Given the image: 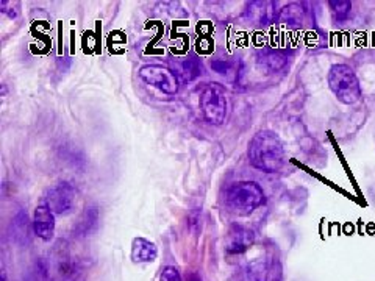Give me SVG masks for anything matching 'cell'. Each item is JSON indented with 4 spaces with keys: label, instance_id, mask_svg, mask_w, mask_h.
<instances>
[{
    "label": "cell",
    "instance_id": "cell-1",
    "mask_svg": "<svg viewBox=\"0 0 375 281\" xmlns=\"http://www.w3.org/2000/svg\"><path fill=\"white\" fill-rule=\"evenodd\" d=\"M249 161L255 169L263 172H277L285 163V149L283 142L278 136L262 130L249 142Z\"/></svg>",
    "mask_w": 375,
    "mask_h": 281
},
{
    "label": "cell",
    "instance_id": "cell-2",
    "mask_svg": "<svg viewBox=\"0 0 375 281\" xmlns=\"http://www.w3.org/2000/svg\"><path fill=\"white\" fill-rule=\"evenodd\" d=\"M266 204L263 187L255 182H240L226 192V206L236 216H249Z\"/></svg>",
    "mask_w": 375,
    "mask_h": 281
},
{
    "label": "cell",
    "instance_id": "cell-3",
    "mask_svg": "<svg viewBox=\"0 0 375 281\" xmlns=\"http://www.w3.org/2000/svg\"><path fill=\"white\" fill-rule=\"evenodd\" d=\"M328 88L344 105H353L362 99V85L358 77L348 64H333L328 70Z\"/></svg>",
    "mask_w": 375,
    "mask_h": 281
},
{
    "label": "cell",
    "instance_id": "cell-4",
    "mask_svg": "<svg viewBox=\"0 0 375 281\" xmlns=\"http://www.w3.org/2000/svg\"><path fill=\"white\" fill-rule=\"evenodd\" d=\"M202 116L211 125H221L227 118V97L222 86L211 83L200 94Z\"/></svg>",
    "mask_w": 375,
    "mask_h": 281
},
{
    "label": "cell",
    "instance_id": "cell-5",
    "mask_svg": "<svg viewBox=\"0 0 375 281\" xmlns=\"http://www.w3.org/2000/svg\"><path fill=\"white\" fill-rule=\"evenodd\" d=\"M138 74L142 82L154 86L158 91L168 94V96H174L178 92L180 83L174 70L160 66V64H144L140 68Z\"/></svg>",
    "mask_w": 375,
    "mask_h": 281
},
{
    "label": "cell",
    "instance_id": "cell-6",
    "mask_svg": "<svg viewBox=\"0 0 375 281\" xmlns=\"http://www.w3.org/2000/svg\"><path fill=\"white\" fill-rule=\"evenodd\" d=\"M44 205L54 214L66 216L77 205V189L66 182L49 187L44 194Z\"/></svg>",
    "mask_w": 375,
    "mask_h": 281
},
{
    "label": "cell",
    "instance_id": "cell-7",
    "mask_svg": "<svg viewBox=\"0 0 375 281\" xmlns=\"http://www.w3.org/2000/svg\"><path fill=\"white\" fill-rule=\"evenodd\" d=\"M255 241V235L252 230L244 225H235L228 230L226 237V250L230 255H240L244 254L247 249H250Z\"/></svg>",
    "mask_w": 375,
    "mask_h": 281
},
{
    "label": "cell",
    "instance_id": "cell-8",
    "mask_svg": "<svg viewBox=\"0 0 375 281\" xmlns=\"http://www.w3.org/2000/svg\"><path fill=\"white\" fill-rule=\"evenodd\" d=\"M35 235L42 241H50L55 235V214L46 205L36 206L33 214Z\"/></svg>",
    "mask_w": 375,
    "mask_h": 281
},
{
    "label": "cell",
    "instance_id": "cell-9",
    "mask_svg": "<svg viewBox=\"0 0 375 281\" xmlns=\"http://www.w3.org/2000/svg\"><path fill=\"white\" fill-rule=\"evenodd\" d=\"M249 10H246L247 19L254 25L266 27L277 19V5L273 2H252L247 5Z\"/></svg>",
    "mask_w": 375,
    "mask_h": 281
},
{
    "label": "cell",
    "instance_id": "cell-10",
    "mask_svg": "<svg viewBox=\"0 0 375 281\" xmlns=\"http://www.w3.org/2000/svg\"><path fill=\"white\" fill-rule=\"evenodd\" d=\"M257 63L259 68L268 70L269 74H276V72L283 70L288 66V55L280 49L268 47L259 50L257 55Z\"/></svg>",
    "mask_w": 375,
    "mask_h": 281
},
{
    "label": "cell",
    "instance_id": "cell-11",
    "mask_svg": "<svg viewBox=\"0 0 375 281\" xmlns=\"http://www.w3.org/2000/svg\"><path fill=\"white\" fill-rule=\"evenodd\" d=\"M158 256V249L146 237H135L132 242V259L135 263H152Z\"/></svg>",
    "mask_w": 375,
    "mask_h": 281
},
{
    "label": "cell",
    "instance_id": "cell-12",
    "mask_svg": "<svg viewBox=\"0 0 375 281\" xmlns=\"http://www.w3.org/2000/svg\"><path fill=\"white\" fill-rule=\"evenodd\" d=\"M211 69L219 74L221 77L226 78V80L236 83L240 82L241 74H242V64L240 60H213L211 61Z\"/></svg>",
    "mask_w": 375,
    "mask_h": 281
},
{
    "label": "cell",
    "instance_id": "cell-13",
    "mask_svg": "<svg viewBox=\"0 0 375 281\" xmlns=\"http://www.w3.org/2000/svg\"><path fill=\"white\" fill-rule=\"evenodd\" d=\"M178 72L185 82H191V80H196L197 77L202 75L204 68H202V61L199 56L196 54H190L188 56H185L182 61H180Z\"/></svg>",
    "mask_w": 375,
    "mask_h": 281
},
{
    "label": "cell",
    "instance_id": "cell-14",
    "mask_svg": "<svg viewBox=\"0 0 375 281\" xmlns=\"http://www.w3.org/2000/svg\"><path fill=\"white\" fill-rule=\"evenodd\" d=\"M97 220H99L97 208H86V211L83 213L80 220L77 223L75 232L78 233V236H86L94 227L97 225Z\"/></svg>",
    "mask_w": 375,
    "mask_h": 281
},
{
    "label": "cell",
    "instance_id": "cell-15",
    "mask_svg": "<svg viewBox=\"0 0 375 281\" xmlns=\"http://www.w3.org/2000/svg\"><path fill=\"white\" fill-rule=\"evenodd\" d=\"M328 6L336 23H343L350 16L352 4L348 0H331V2H328Z\"/></svg>",
    "mask_w": 375,
    "mask_h": 281
},
{
    "label": "cell",
    "instance_id": "cell-16",
    "mask_svg": "<svg viewBox=\"0 0 375 281\" xmlns=\"http://www.w3.org/2000/svg\"><path fill=\"white\" fill-rule=\"evenodd\" d=\"M247 273L250 281H266L268 280V266L264 261H255L249 266Z\"/></svg>",
    "mask_w": 375,
    "mask_h": 281
},
{
    "label": "cell",
    "instance_id": "cell-17",
    "mask_svg": "<svg viewBox=\"0 0 375 281\" xmlns=\"http://www.w3.org/2000/svg\"><path fill=\"white\" fill-rule=\"evenodd\" d=\"M160 281H183L182 275H180V272L172 268V266H168V268H164L161 275H160Z\"/></svg>",
    "mask_w": 375,
    "mask_h": 281
},
{
    "label": "cell",
    "instance_id": "cell-18",
    "mask_svg": "<svg viewBox=\"0 0 375 281\" xmlns=\"http://www.w3.org/2000/svg\"><path fill=\"white\" fill-rule=\"evenodd\" d=\"M186 281H202L200 277L197 275V273H190V275L186 277Z\"/></svg>",
    "mask_w": 375,
    "mask_h": 281
},
{
    "label": "cell",
    "instance_id": "cell-19",
    "mask_svg": "<svg viewBox=\"0 0 375 281\" xmlns=\"http://www.w3.org/2000/svg\"><path fill=\"white\" fill-rule=\"evenodd\" d=\"M2 281H6V275H5V272L2 273Z\"/></svg>",
    "mask_w": 375,
    "mask_h": 281
}]
</instances>
